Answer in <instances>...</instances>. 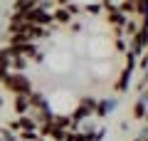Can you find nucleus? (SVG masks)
<instances>
[{"mask_svg": "<svg viewBox=\"0 0 148 141\" xmlns=\"http://www.w3.org/2000/svg\"><path fill=\"white\" fill-rule=\"evenodd\" d=\"M3 87L8 92H12L15 97H30L35 92V84L27 74H20V72H8V77L3 79Z\"/></svg>", "mask_w": 148, "mask_h": 141, "instance_id": "f257e3e1", "label": "nucleus"}, {"mask_svg": "<svg viewBox=\"0 0 148 141\" xmlns=\"http://www.w3.org/2000/svg\"><path fill=\"white\" fill-rule=\"evenodd\" d=\"M94 106H96V99H94V97H84V99H82L79 104L72 109V114H69L72 124H74V126H79L82 121H86L89 116H94Z\"/></svg>", "mask_w": 148, "mask_h": 141, "instance_id": "f03ea898", "label": "nucleus"}, {"mask_svg": "<svg viewBox=\"0 0 148 141\" xmlns=\"http://www.w3.org/2000/svg\"><path fill=\"white\" fill-rule=\"evenodd\" d=\"M119 106V99L116 97H106V99H96V106H94V116L99 119H106L109 114H114Z\"/></svg>", "mask_w": 148, "mask_h": 141, "instance_id": "7ed1b4c3", "label": "nucleus"}, {"mask_svg": "<svg viewBox=\"0 0 148 141\" xmlns=\"http://www.w3.org/2000/svg\"><path fill=\"white\" fill-rule=\"evenodd\" d=\"M52 20H54V25H64V27H69V22H72L74 17L69 15L67 8H54V10H52Z\"/></svg>", "mask_w": 148, "mask_h": 141, "instance_id": "20e7f679", "label": "nucleus"}, {"mask_svg": "<svg viewBox=\"0 0 148 141\" xmlns=\"http://www.w3.org/2000/svg\"><path fill=\"white\" fill-rule=\"evenodd\" d=\"M106 20H109V27H123L128 17H126V15H121L116 8H111V10H106Z\"/></svg>", "mask_w": 148, "mask_h": 141, "instance_id": "39448f33", "label": "nucleus"}, {"mask_svg": "<svg viewBox=\"0 0 148 141\" xmlns=\"http://www.w3.org/2000/svg\"><path fill=\"white\" fill-rule=\"evenodd\" d=\"M27 67H30V62H27L25 57H20V55H12V52H10V72H20V74H25Z\"/></svg>", "mask_w": 148, "mask_h": 141, "instance_id": "423d86ee", "label": "nucleus"}, {"mask_svg": "<svg viewBox=\"0 0 148 141\" xmlns=\"http://www.w3.org/2000/svg\"><path fill=\"white\" fill-rule=\"evenodd\" d=\"M12 109H15V116H27L30 114V99L27 97H15Z\"/></svg>", "mask_w": 148, "mask_h": 141, "instance_id": "0eeeda50", "label": "nucleus"}, {"mask_svg": "<svg viewBox=\"0 0 148 141\" xmlns=\"http://www.w3.org/2000/svg\"><path fill=\"white\" fill-rule=\"evenodd\" d=\"M146 109H148V104H146V102L136 99V104H133V109H131V116H133L136 121H143V116H146Z\"/></svg>", "mask_w": 148, "mask_h": 141, "instance_id": "6e6552de", "label": "nucleus"}, {"mask_svg": "<svg viewBox=\"0 0 148 141\" xmlns=\"http://www.w3.org/2000/svg\"><path fill=\"white\" fill-rule=\"evenodd\" d=\"M136 30H138V17H128L126 25H123V37H126V40H131V37L136 35Z\"/></svg>", "mask_w": 148, "mask_h": 141, "instance_id": "1a4fd4ad", "label": "nucleus"}, {"mask_svg": "<svg viewBox=\"0 0 148 141\" xmlns=\"http://www.w3.org/2000/svg\"><path fill=\"white\" fill-rule=\"evenodd\" d=\"M0 69L10 72V50L8 47H0Z\"/></svg>", "mask_w": 148, "mask_h": 141, "instance_id": "9d476101", "label": "nucleus"}, {"mask_svg": "<svg viewBox=\"0 0 148 141\" xmlns=\"http://www.w3.org/2000/svg\"><path fill=\"white\" fill-rule=\"evenodd\" d=\"M82 8H84V12H86V15H91V17H96V15H101V12H104L101 3H89V5H82Z\"/></svg>", "mask_w": 148, "mask_h": 141, "instance_id": "9b49d317", "label": "nucleus"}, {"mask_svg": "<svg viewBox=\"0 0 148 141\" xmlns=\"http://www.w3.org/2000/svg\"><path fill=\"white\" fill-rule=\"evenodd\" d=\"M128 40H126V37H116V40H114V47H116V52H121V55H126L128 52Z\"/></svg>", "mask_w": 148, "mask_h": 141, "instance_id": "f8f14e48", "label": "nucleus"}, {"mask_svg": "<svg viewBox=\"0 0 148 141\" xmlns=\"http://www.w3.org/2000/svg\"><path fill=\"white\" fill-rule=\"evenodd\" d=\"M69 32H74V35H77V32H82V22L72 20V22H69Z\"/></svg>", "mask_w": 148, "mask_h": 141, "instance_id": "ddd939ff", "label": "nucleus"}, {"mask_svg": "<svg viewBox=\"0 0 148 141\" xmlns=\"http://www.w3.org/2000/svg\"><path fill=\"white\" fill-rule=\"evenodd\" d=\"M54 3H57V8H64V5H69L72 0H54Z\"/></svg>", "mask_w": 148, "mask_h": 141, "instance_id": "4468645a", "label": "nucleus"}, {"mask_svg": "<svg viewBox=\"0 0 148 141\" xmlns=\"http://www.w3.org/2000/svg\"><path fill=\"white\" fill-rule=\"evenodd\" d=\"M3 106H5V99H3V97H0V109H3Z\"/></svg>", "mask_w": 148, "mask_h": 141, "instance_id": "2eb2a0df", "label": "nucleus"}, {"mask_svg": "<svg viewBox=\"0 0 148 141\" xmlns=\"http://www.w3.org/2000/svg\"><path fill=\"white\" fill-rule=\"evenodd\" d=\"M143 121H146V124H148V109H146V116H143Z\"/></svg>", "mask_w": 148, "mask_h": 141, "instance_id": "dca6fc26", "label": "nucleus"}]
</instances>
